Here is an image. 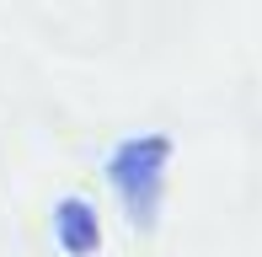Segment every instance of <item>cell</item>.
Masks as SVG:
<instances>
[{
  "instance_id": "cell-1",
  "label": "cell",
  "mask_w": 262,
  "mask_h": 257,
  "mask_svg": "<svg viewBox=\"0 0 262 257\" xmlns=\"http://www.w3.org/2000/svg\"><path fill=\"white\" fill-rule=\"evenodd\" d=\"M171 134L161 128H139V134H123L113 150H107V188H113L118 209L134 230H156L161 225V209H166V172H171Z\"/></svg>"
},
{
  "instance_id": "cell-2",
  "label": "cell",
  "mask_w": 262,
  "mask_h": 257,
  "mask_svg": "<svg viewBox=\"0 0 262 257\" xmlns=\"http://www.w3.org/2000/svg\"><path fill=\"white\" fill-rule=\"evenodd\" d=\"M49 236H54V247L64 252V257H91V252L102 247V220H97V209H91L80 193H70V198L54 204Z\"/></svg>"
}]
</instances>
